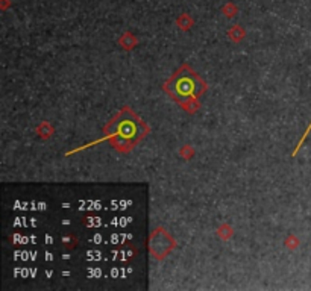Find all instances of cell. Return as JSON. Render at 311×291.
Masks as SVG:
<instances>
[{"mask_svg": "<svg viewBox=\"0 0 311 291\" xmlns=\"http://www.w3.org/2000/svg\"><path fill=\"white\" fill-rule=\"evenodd\" d=\"M205 89L206 83L188 65L179 67L164 83V91L188 113L197 110V99L202 92H205Z\"/></svg>", "mask_w": 311, "mask_h": 291, "instance_id": "cell-2", "label": "cell"}, {"mask_svg": "<svg viewBox=\"0 0 311 291\" xmlns=\"http://www.w3.org/2000/svg\"><path fill=\"white\" fill-rule=\"evenodd\" d=\"M149 132L147 125L128 107L122 108L103 128L107 141L120 152L131 150Z\"/></svg>", "mask_w": 311, "mask_h": 291, "instance_id": "cell-1", "label": "cell"}, {"mask_svg": "<svg viewBox=\"0 0 311 291\" xmlns=\"http://www.w3.org/2000/svg\"><path fill=\"white\" fill-rule=\"evenodd\" d=\"M309 131H311V125H309V128H308V129H306V132H305V135H303V138H302V141H303V140H305V137H306V135H308V132H309ZM302 141H300V143H299V146H297V149H299V147H300V144H302Z\"/></svg>", "mask_w": 311, "mask_h": 291, "instance_id": "cell-4", "label": "cell"}, {"mask_svg": "<svg viewBox=\"0 0 311 291\" xmlns=\"http://www.w3.org/2000/svg\"><path fill=\"white\" fill-rule=\"evenodd\" d=\"M149 247H150V252L155 255V258L161 259L175 247V241L163 228H160L152 234Z\"/></svg>", "mask_w": 311, "mask_h": 291, "instance_id": "cell-3", "label": "cell"}]
</instances>
